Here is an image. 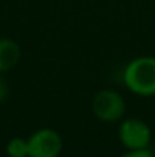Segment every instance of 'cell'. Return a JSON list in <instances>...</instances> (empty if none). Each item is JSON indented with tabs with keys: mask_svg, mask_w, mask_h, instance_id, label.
<instances>
[{
	"mask_svg": "<svg viewBox=\"0 0 155 157\" xmlns=\"http://www.w3.org/2000/svg\"><path fill=\"white\" fill-rule=\"evenodd\" d=\"M125 87L140 98L155 96V56L143 55L131 59L123 69Z\"/></svg>",
	"mask_w": 155,
	"mask_h": 157,
	"instance_id": "6da1fadb",
	"label": "cell"
},
{
	"mask_svg": "<svg viewBox=\"0 0 155 157\" xmlns=\"http://www.w3.org/2000/svg\"><path fill=\"white\" fill-rule=\"evenodd\" d=\"M91 111L96 119L105 124H116L125 117L126 102L125 98L114 89L99 90L91 101Z\"/></svg>",
	"mask_w": 155,
	"mask_h": 157,
	"instance_id": "7a4b0ae2",
	"label": "cell"
},
{
	"mask_svg": "<svg viewBox=\"0 0 155 157\" xmlns=\"http://www.w3.org/2000/svg\"><path fill=\"white\" fill-rule=\"evenodd\" d=\"M117 136L123 148L132 150H145L149 148L152 142V130L143 119L138 117H123L119 122Z\"/></svg>",
	"mask_w": 155,
	"mask_h": 157,
	"instance_id": "3957f363",
	"label": "cell"
},
{
	"mask_svg": "<svg viewBox=\"0 0 155 157\" xmlns=\"http://www.w3.org/2000/svg\"><path fill=\"white\" fill-rule=\"evenodd\" d=\"M64 142L53 128H38L28 137L29 157H59Z\"/></svg>",
	"mask_w": 155,
	"mask_h": 157,
	"instance_id": "277c9868",
	"label": "cell"
},
{
	"mask_svg": "<svg viewBox=\"0 0 155 157\" xmlns=\"http://www.w3.org/2000/svg\"><path fill=\"white\" fill-rule=\"evenodd\" d=\"M21 59V48L20 44L9 38L2 37L0 38V73H6L12 70Z\"/></svg>",
	"mask_w": 155,
	"mask_h": 157,
	"instance_id": "5b68a950",
	"label": "cell"
},
{
	"mask_svg": "<svg viewBox=\"0 0 155 157\" xmlns=\"http://www.w3.org/2000/svg\"><path fill=\"white\" fill-rule=\"evenodd\" d=\"M6 156L8 157H29V148H28V139L24 137H12L6 144Z\"/></svg>",
	"mask_w": 155,
	"mask_h": 157,
	"instance_id": "8992f818",
	"label": "cell"
},
{
	"mask_svg": "<svg viewBox=\"0 0 155 157\" xmlns=\"http://www.w3.org/2000/svg\"><path fill=\"white\" fill-rule=\"evenodd\" d=\"M119 157H155V156L149 148H145V150H132V151L126 150L125 154H122Z\"/></svg>",
	"mask_w": 155,
	"mask_h": 157,
	"instance_id": "52a82bcc",
	"label": "cell"
},
{
	"mask_svg": "<svg viewBox=\"0 0 155 157\" xmlns=\"http://www.w3.org/2000/svg\"><path fill=\"white\" fill-rule=\"evenodd\" d=\"M9 96V86L6 82V79L3 78V73H0V104L5 102Z\"/></svg>",
	"mask_w": 155,
	"mask_h": 157,
	"instance_id": "ba28073f",
	"label": "cell"
},
{
	"mask_svg": "<svg viewBox=\"0 0 155 157\" xmlns=\"http://www.w3.org/2000/svg\"><path fill=\"white\" fill-rule=\"evenodd\" d=\"M154 156H155V153H154Z\"/></svg>",
	"mask_w": 155,
	"mask_h": 157,
	"instance_id": "9c48e42d",
	"label": "cell"
}]
</instances>
